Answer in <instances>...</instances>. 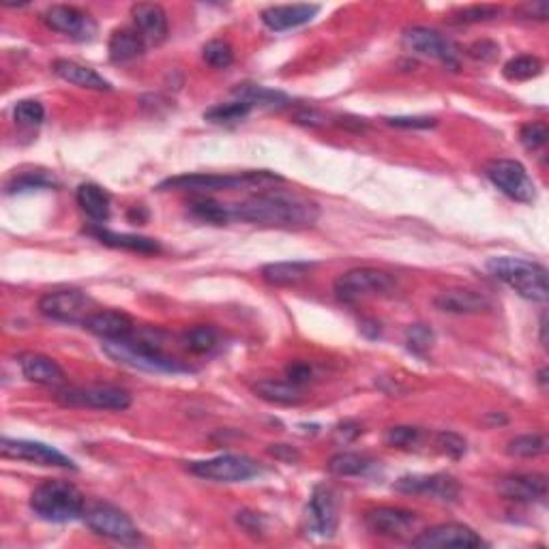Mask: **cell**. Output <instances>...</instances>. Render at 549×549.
Listing matches in <instances>:
<instances>
[{"mask_svg":"<svg viewBox=\"0 0 549 549\" xmlns=\"http://www.w3.org/2000/svg\"><path fill=\"white\" fill-rule=\"evenodd\" d=\"M39 312L45 318L69 324H85L86 318L95 314L93 301L80 290H54L39 298Z\"/></svg>","mask_w":549,"mask_h":549,"instance_id":"9c48e42d","label":"cell"},{"mask_svg":"<svg viewBox=\"0 0 549 549\" xmlns=\"http://www.w3.org/2000/svg\"><path fill=\"white\" fill-rule=\"evenodd\" d=\"M404 45L408 47L412 54L434 58V61H440L451 69L459 67V47L455 45V41H451L443 33L434 31V28H427V26L408 28L404 35Z\"/></svg>","mask_w":549,"mask_h":549,"instance_id":"30bf717a","label":"cell"},{"mask_svg":"<svg viewBox=\"0 0 549 549\" xmlns=\"http://www.w3.org/2000/svg\"><path fill=\"white\" fill-rule=\"evenodd\" d=\"M545 318H547V315H545V314H543V315H541V344H543V345H547V344H545V342H547V337H545V328H547V322H545Z\"/></svg>","mask_w":549,"mask_h":549,"instance_id":"db71d44e","label":"cell"},{"mask_svg":"<svg viewBox=\"0 0 549 549\" xmlns=\"http://www.w3.org/2000/svg\"><path fill=\"white\" fill-rule=\"evenodd\" d=\"M230 217L238 222L265 225V228L301 230L318 222L320 206L303 195L282 189L262 191L230 206Z\"/></svg>","mask_w":549,"mask_h":549,"instance_id":"6da1fadb","label":"cell"},{"mask_svg":"<svg viewBox=\"0 0 549 549\" xmlns=\"http://www.w3.org/2000/svg\"><path fill=\"white\" fill-rule=\"evenodd\" d=\"M235 95L241 101H247L249 105H266V107H284L288 104V97L279 91H271L265 86H241Z\"/></svg>","mask_w":549,"mask_h":549,"instance_id":"836d02e7","label":"cell"},{"mask_svg":"<svg viewBox=\"0 0 549 549\" xmlns=\"http://www.w3.org/2000/svg\"><path fill=\"white\" fill-rule=\"evenodd\" d=\"M254 393L260 399H265L268 404L277 405H298L305 399L303 395L301 386L292 384V382H282V380H260L254 386Z\"/></svg>","mask_w":549,"mask_h":549,"instance_id":"f1b7e54d","label":"cell"},{"mask_svg":"<svg viewBox=\"0 0 549 549\" xmlns=\"http://www.w3.org/2000/svg\"><path fill=\"white\" fill-rule=\"evenodd\" d=\"M135 31L146 41V45H161L168 39V14L161 5L155 3H137L131 7Z\"/></svg>","mask_w":549,"mask_h":549,"instance_id":"ac0fdd59","label":"cell"},{"mask_svg":"<svg viewBox=\"0 0 549 549\" xmlns=\"http://www.w3.org/2000/svg\"><path fill=\"white\" fill-rule=\"evenodd\" d=\"M146 50V41L135 28H118L107 41V52L115 63H131L140 58Z\"/></svg>","mask_w":549,"mask_h":549,"instance_id":"484cf974","label":"cell"},{"mask_svg":"<svg viewBox=\"0 0 549 549\" xmlns=\"http://www.w3.org/2000/svg\"><path fill=\"white\" fill-rule=\"evenodd\" d=\"M487 271L528 301L545 303L549 298L545 266L513 255H498L487 260Z\"/></svg>","mask_w":549,"mask_h":549,"instance_id":"7a4b0ae2","label":"cell"},{"mask_svg":"<svg viewBox=\"0 0 549 549\" xmlns=\"http://www.w3.org/2000/svg\"><path fill=\"white\" fill-rule=\"evenodd\" d=\"M219 344V335L213 326H194L185 333V345H187L189 352L194 354H208L217 348Z\"/></svg>","mask_w":549,"mask_h":549,"instance_id":"d590c367","label":"cell"},{"mask_svg":"<svg viewBox=\"0 0 549 549\" xmlns=\"http://www.w3.org/2000/svg\"><path fill=\"white\" fill-rule=\"evenodd\" d=\"M423 440V429L421 427H412V425H399V427H391L384 435L386 446H393V449H416Z\"/></svg>","mask_w":549,"mask_h":549,"instance_id":"74e56055","label":"cell"},{"mask_svg":"<svg viewBox=\"0 0 549 549\" xmlns=\"http://www.w3.org/2000/svg\"><path fill=\"white\" fill-rule=\"evenodd\" d=\"M0 453H3V457L17 459V462H31L37 465H52V468L75 470L74 459L63 455V453L54 449V446L35 443V440L5 438L3 443H0Z\"/></svg>","mask_w":549,"mask_h":549,"instance_id":"4fadbf2b","label":"cell"},{"mask_svg":"<svg viewBox=\"0 0 549 549\" xmlns=\"http://www.w3.org/2000/svg\"><path fill=\"white\" fill-rule=\"evenodd\" d=\"M419 524L416 513L399 509V506H375L365 513V526L378 536L404 539Z\"/></svg>","mask_w":549,"mask_h":549,"instance_id":"2e32d148","label":"cell"},{"mask_svg":"<svg viewBox=\"0 0 549 549\" xmlns=\"http://www.w3.org/2000/svg\"><path fill=\"white\" fill-rule=\"evenodd\" d=\"M412 545L419 549H474L483 545V539L470 526L464 524H440V526L427 528L416 539H412Z\"/></svg>","mask_w":549,"mask_h":549,"instance_id":"5bb4252c","label":"cell"},{"mask_svg":"<svg viewBox=\"0 0 549 549\" xmlns=\"http://www.w3.org/2000/svg\"><path fill=\"white\" fill-rule=\"evenodd\" d=\"M434 446L440 455H446L451 459H462L468 451V444L462 435L455 432H440L434 435Z\"/></svg>","mask_w":549,"mask_h":549,"instance_id":"ab89813d","label":"cell"},{"mask_svg":"<svg viewBox=\"0 0 549 549\" xmlns=\"http://www.w3.org/2000/svg\"><path fill=\"white\" fill-rule=\"evenodd\" d=\"M498 54H500V47L494 44V41H487V39L476 41V44L468 47V56L481 63H494L498 58Z\"/></svg>","mask_w":549,"mask_h":549,"instance_id":"bcb514c9","label":"cell"},{"mask_svg":"<svg viewBox=\"0 0 549 549\" xmlns=\"http://www.w3.org/2000/svg\"><path fill=\"white\" fill-rule=\"evenodd\" d=\"M312 271V262H273L262 268V277L271 285H294L307 279Z\"/></svg>","mask_w":549,"mask_h":549,"instance_id":"f546056e","label":"cell"},{"mask_svg":"<svg viewBox=\"0 0 549 549\" xmlns=\"http://www.w3.org/2000/svg\"><path fill=\"white\" fill-rule=\"evenodd\" d=\"M434 307L438 312L455 314V315H474L485 314L492 309V301L483 294V292L468 290V288H453L440 292L434 298Z\"/></svg>","mask_w":549,"mask_h":549,"instance_id":"d6986e66","label":"cell"},{"mask_svg":"<svg viewBox=\"0 0 549 549\" xmlns=\"http://www.w3.org/2000/svg\"><path fill=\"white\" fill-rule=\"evenodd\" d=\"M91 235L97 238L99 243L107 245V247L115 249H125V252H134V254H159L161 247L155 238H146V236H137V235H118V232H110V230H88Z\"/></svg>","mask_w":549,"mask_h":549,"instance_id":"4316f807","label":"cell"},{"mask_svg":"<svg viewBox=\"0 0 549 549\" xmlns=\"http://www.w3.org/2000/svg\"><path fill=\"white\" fill-rule=\"evenodd\" d=\"M500 15V9L494 7V5H473V7H465L462 11H457L455 22L459 24H474V22H487L494 20V17Z\"/></svg>","mask_w":549,"mask_h":549,"instance_id":"f6af8a7d","label":"cell"},{"mask_svg":"<svg viewBox=\"0 0 549 549\" xmlns=\"http://www.w3.org/2000/svg\"><path fill=\"white\" fill-rule=\"evenodd\" d=\"M503 74L506 80L511 82H528L543 74V61L536 56H530V54H524V56L511 58V61L504 65Z\"/></svg>","mask_w":549,"mask_h":549,"instance_id":"d6a6232c","label":"cell"},{"mask_svg":"<svg viewBox=\"0 0 549 549\" xmlns=\"http://www.w3.org/2000/svg\"><path fill=\"white\" fill-rule=\"evenodd\" d=\"M337 440L339 443H350V440H354L356 435L361 434L359 425H352V423H344L342 427H337Z\"/></svg>","mask_w":549,"mask_h":549,"instance_id":"816d5d0a","label":"cell"},{"mask_svg":"<svg viewBox=\"0 0 549 549\" xmlns=\"http://www.w3.org/2000/svg\"><path fill=\"white\" fill-rule=\"evenodd\" d=\"M268 455H273L274 459L284 464H296L301 455H298L296 449H292L288 444H271L268 446Z\"/></svg>","mask_w":549,"mask_h":549,"instance_id":"f907efd6","label":"cell"},{"mask_svg":"<svg viewBox=\"0 0 549 549\" xmlns=\"http://www.w3.org/2000/svg\"><path fill=\"white\" fill-rule=\"evenodd\" d=\"M104 352L110 356L112 361L123 363L134 369H145V372H157V374H181L189 372L187 365H183L181 361L175 356L165 354L161 350V345L153 339L134 337L123 339V342H105Z\"/></svg>","mask_w":549,"mask_h":549,"instance_id":"3957f363","label":"cell"},{"mask_svg":"<svg viewBox=\"0 0 549 549\" xmlns=\"http://www.w3.org/2000/svg\"><path fill=\"white\" fill-rule=\"evenodd\" d=\"M526 15L536 17V20H547V15H549L547 3H534V5H528V7H526Z\"/></svg>","mask_w":549,"mask_h":549,"instance_id":"f5cc1de1","label":"cell"},{"mask_svg":"<svg viewBox=\"0 0 549 549\" xmlns=\"http://www.w3.org/2000/svg\"><path fill=\"white\" fill-rule=\"evenodd\" d=\"M236 522L241 524V526L247 530L249 534H254V536H260V534H265V519H262V515L260 513H252V511H241L238 513V517H236Z\"/></svg>","mask_w":549,"mask_h":549,"instance_id":"c3c4849f","label":"cell"},{"mask_svg":"<svg viewBox=\"0 0 549 549\" xmlns=\"http://www.w3.org/2000/svg\"><path fill=\"white\" fill-rule=\"evenodd\" d=\"M539 382H541V386L547 384V369H541L539 372Z\"/></svg>","mask_w":549,"mask_h":549,"instance_id":"11a10c76","label":"cell"},{"mask_svg":"<svg viewBox=\"0 0 549 549\" xmlns=\"http://www.w3.org/2000/svg\"><path fill=\"white\" fill-rule=\"evenodd\" d=\"M88 333L104 339V342H123L134 335L135 324L127 314L115 312V309H104V312H95L86 318L85 324Z\"/></svg>","mask_w":549,"mask_h":549,"instance_id":"44dd1931","label":"cell"},{"mask_svg":"<svg viewBox=\"0 0 549 549\" xmlns=\"http://www.w3.org/2000/svg\"><path fill=\"white\" fill-rule=\"evenodd\" d=\"M52 71L61 77V80L69 82V85L74 86L88 88V91H112V85L104 75H99L95 69L85 67V65L75 61H65V58L54 61Z\"/></svg>","mask_w":549,"mask_h":549,"instance_id":"d4e9b609","label":"cell"},{"mask_svg":"<svg viewBox=\"0 0 549 549\" xmlns=\"http://www.w3.org/2000/svg\"><path fill=\"white\" fill-rule=\"evenodd\" d=\"M285 375H288V380L292 382V384L303 386L312 380L314 369L309 367L307 363H290V365L285 367Z\"/></svg>","mask_w":549,"mask_h":549,"instance_id":"681fc988","label":"cell"},{"mask_svg":"<svg viewBox=\"0 0 549 549\" xmlns=\"http://www.w3.org/2000/svg\"><path fill=\"white\" fill-rule=\"evenodd\" d=\"M318 11V5H277V7H268L262 11V22L271 31L282 33L312 22Z\"/></svg>","mask_w":549,"mask_h":549,"instance_id":"603a6c76","label":"cell"},{"mask_svg":"<svg viewBox=\"0 0 549 549\" xmlns=\"http://www.w3.org/2000/svg\"><path fill=\"white\" fill-rule=\"evenodd\" d=\"M189 213L194 217H198L200 222L213 224V225H224L230 222V206L219 205L211 198H195L189 202Z\"/></svg>","mask_w":549,"mask_h":549,"instance_id":"1f68e13d","label":"cell"},{"mask_svg":"<svg viewBox=\"0 0 549 549\" xmlns=\"http://www.w3.org/2000/svg\"><path fill=\"white\" fill-rule=\"evenodd\" d=\"M386 123L399 129H429L435 127V118L429 116H393L386 118Z\"/></svg>","mask_w":549,"mask_h":549,"instance_id":"7dc6e473","label":"cell"},{"mask_svg":"<svg viewBox=\"0 0 549 549\" xmlns=\"http://www.w3.org/2000/svg\"><path fill=\"white\" fill-rule=\"evenodd\" d=\"M191 474L215 483H243L260 473L255 459L247 455H219L205 462L189 464Z\"/></svg>","mask_w":549,"mask_h":549,"instance_id":"ba28073f","label":"cell"},{"mask_svg":"<svg viewBox=\"0 0 549 549\" xmlns=\"http://www.w3.org/2000/svg\"><path fill=\"white\" fill-rule=\"evenodd\" d=\"M397 492L404 494H421V496H432L438 500L453 503L459 496V485L455 479L446 474H432V476H404L395 483Z\"/></svg>","mask_w":549,"mask_h":549,"instance_id":"ffe728a7","label":"cell"},{"mask_svg":"<svg viewBox=\"0 0 549 549\" xmlns=\"http://www.w3.org/2000/svg\"><path fill=\"white\" fill-rule=\"evenodd\" d=\"M54 178L44 175V172H26V175L15 176L14 181L7 185V194H20V191H33V189H45L52 187Z\"/></svg>","mask_w":549,"mask_h":549,"instance_id":"7bdbcfd3","label":"cell"},{"mask_svg":"<svg viewBox=\"0 0 549 549\" xmlns=\"http://www.w3.org/2000/svg\"><path fill=\"white\" fill-rule=\"evenodd\" d=\"M31 509L45 522H74L85 513V496L67 481H45L33 492Z\"/></svg>","mask_w":549,"mask_h":549,"instance_id":"277c9868","label":"cell"},{"mask_svg":"<svg viewBox=\"0 0 549 549\" xmlns=\"http://www.w3.org/2000/svg\"><path fill=\"white\" fill-rule=\"evenodd\" d=\"M75 200L80 205L82 211L86 213V217H91L93 222L104 224L110 219V195L105 194L99 185L85 183L80 185L75 191Z\"/></svg>","mask_w":549,"mask_h":549,"instance_id":"83f0119b","label":"cell"},{"mask_svg":"<svg viewBox=\"0 0 549 549\" xmlns=\"http://www.w3.org/2000/svg\"><path fill=\"white\" fill-rule=\"evenodd\" d=\"M86 526L93 530L95 534L104 536V539L116 541V543H137L140 541V530L127 513L116 509L112 504H97L86 513L85 517Z\"/></svg>","mask_w":549,"mask_h":549,"instance_id":"8fae6325","label":"cell"},{"mask_svg":"<svg viewBox=\"0 0 549 549\" xmlns=\"http://www.w3.org/2000/svg\"><path fill=\"white\" fill-rule=\"evenodd\" d=\"M252 112V105L247 104V101H230V104H219L211 107V110L205 112V118L208 123L215 125H230V123H238L243 121L245 116Z\"/></svg>","mask_w":549,"mask_h":549,"instance_id":"e575fe53","label":"cell"},{"mask_svg":"<svg viewBox=\"0 0 549 549\" xmlns=\"http://www.w3.org/2000/svg\"><path fill=\"white\" fill-rule=\"evenodd\" d=\"M372 468V459L361 453H337L328 459V473L335 476H359Z\"/></svg>","mask_w":549,"mask_h":549,"instance_id":"4dcf8cb0","label":"cell"},{"mask_svg":"<svg viewBox=\"0 0 549 549\" xmlns=\"http://www.w3.org/2000/svg\"><path fill=\"white\" fill-rule=\"evenodd\" d=\"M549 137V129L545 123H528L519 129V140L528 151H536V148L545 146Z\"/></svg>","mask_w":549,"mask_h":549,"instance_id":"ee69618b","label":"cell"},{"mask_svg":"<svg viewBox=\"0 0 549 549\" xmlns=\"http://www.w3.org/2000/svg\"><path fill=\"white\" fill-rule=\"evenodd\" d=\"M44 22L52 31L67 35L77 41H91L97 35V24L86 11L69 7V5H54L44 14Z\"/></svg>","mask_w":549,"mask_h":549,"instance_id":"9a60e30c","label":"cell"},{"mask_svg":"<svg viewBox=\"0 0 549 549\" xmlns=\"http://www.w3.org/2000/svg\"><path fill=\"white\" fill-rule=\"evenodd\" d=\"M63 405L71 408H93V410H127L131 395L118 386H86V389H69L56 395Z\"/></svg>","mask_w":549,"mask_h":549,"instance_id":"7c38bea8","label":"cell"},{"mask_svg":"<svg viewBox=\"0 0 549 549\" xmlns=\"http://www.w3.org/2000/svg\"><path fill=\"white\" fill-rule=\"evenodd\" d=\"M485 175L496 187L509 195L511 200L522 202V205H533L536 200V187L533 178L515 159H496L487 164Z\"/></svg>","mask_w":549,"mask_h":549,"instance_id":"52a82bcc","label":"cell"},{"mask_svg":"<svg viewBox=\"0 0 549 549\" xmlns=\"http://www.w3.org/2000/svg\"><path fill=\"white\" fill-rule=\"evenodd\" d=\"M20 369L24 378L41 386H61L65 382V372L56 361L39 352H26L20 356Z\"/></svg>","mask_w":549,"mask_h":549,"instance_id":"cb8c5ba5","label":"cell"},{"mask_svg":"<svg viewBox=\"0 0 549 549\" xmlns=\"http://www.w3.org/2000/svg\"><path fill=\"white\" fill-rule=\"evenodd\" d=\"M506 451L515 457H539L547 451V438L541 434H526L513 438Z\"/></svg>","mask_w":549,"mask_h":549,"instance_id":"8d00e7d4","label":"cell"},{"mask_svg":"<svg viewBox=\"0 0 549 549\" xmlns=\"http://www.w3.org/2000/svg\"><path fill=\"white\" fill-rule=\"evenodd\" d=\"M14 118L17 125H22V127H37V125L44 123L45 110L39 101L24 99L14 107Z\"/></svg>","mask_w":549,"mask_h":549,"instance_id":"60d3db41","label":"cell"},{"mask_svg":"<svg viewBox=\"0 0 549 549\" xmlns=\"http://www.w3.org/2000/svg\"><path fill=\"white\" fill-rule=\"evenodd\" d=\"M202 58H205L213 69H225L235 63V50H232L228 41L213 39L202 47Z\"/></svg>","mask_w":549,"mask_h":549,"instance_id":"f35d334b","label":"cell"},{"mask_svg":"<svg viewBox=\"0 0 549 549\" xmlns=\"http://www.w3.org/2000/svg\"><path fill=\"white\" fill-rule=\"evenodd\" d=\"M434 342V331L425 324H412L405 331V344H408V350L414 352V354H425V352L432 350Z\"/></svg>","mask_w":549,"mask_h":549,"instance_id":"b9f144b4","label":"cell"},{"mask_svg":"<svg viewBox=\"0 0 549 549\" xmlns=\"http://www.w3.org/2000/svg\"><path fill=\"white\" fill-rule=\"evenodd\" d=\"M307 528L312 533L331 539L337 533L339 503L333 489L315 487L307 504Z\"/></svg>","mask_w":549,"mask_h":549,"instance_id":"e0dca14e","label":"cell"},{"mask_svg":"<svg viewBox=\"0 0 549 549\" xmlns=\"http://www.w3.org/2000/svg\"><path fill=\"white\" fill-rule=\"evenodd\" d=\"M498 494L513 503H543L547 498L545 474H513L498 483Z\"/></svg>","mask_w":549,"mask_h":549,"instance_id":"7402d4cb","label":"cell"},{"mask_svg":"<svg viewBox=\"0 0 549 549\" xmlns=\"http://www.w3.org/2000/svg\"><path fill=\"white\" fill-rule=\"evenodd\" d=\"M282 181L271 172H243V175H181L168 178L159 185V191H194V194H208V191L238 189L243 185H266Z\"/></svg>","mask_w":549,"mask_h":549,"instance_id":"5b68a950","label":"cell"},{"mask_svg":"<svg viewBox=\"0 0 549 549\" xmlns=\"http://www.w3.org/2000/svg\"><path fill=\"white\" fill-rule=\"evenodd\" d=\"M397 288L395 277L378 268H354L339 274L333 284V292L342 303H356L367 296H386Z\"/></svg>","mask_w":549,"mask_h":549,"instance_id":"8992f818","label":"cell"}]
</instances>
